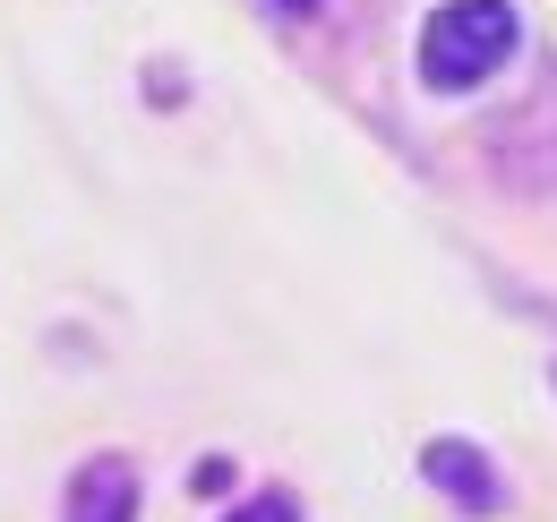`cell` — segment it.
Masks as SVG:
<instances>
[{
    "label": "cell",
    "mask_w": 557,
    "mask_h": 522,
    "mask_svg": "<svg viewBox=\"0 0 557 522\" xmlns=\"http://www.w3.org/2000/svg\"><path fill=\"white\" fill-rule=\"evenodd\" d=\"M515 44H523L515 0H446V9H429V26H420V77H429L437 95H463V86H481L488 69L515 61Z\"/></svg>",
    "instance_id": "1"
},
{
    "label": "cell",
    "mask_w": 557,
    "mask_h": 522,
    "mask_svg": "<svg viewBox=\"0 0 557 522\" xmlns=\"http://www.w3.org/2000/svg\"><path fill=\"white\" fill-rule=\"evenodd\" d=\"M61 522H138V471L121 455H95L70 480V514Z\"/></svg>",
    "instance_id": "2"
},
{
    "label": "cell",
    "mask_w": 557,
    "mask_h": 522,
    "mask_svg": "<svg viewBox=\"0 0 557 522\" xmlns=\"http://www.w3.org/2000/svg\"><path fill=\"white\" fill-rule=\"evenodd\" d=\"M420 471H429L455 506H472V514H488V506H497V480H488V455H481V446H446V437H437V446L420 455Z\"/></svg>",
    "instance_id": "3"
},
{
    "label": "cell",
    "mask_w": 557,
    "mask_h": 522,
    "mask_svg": "<svg viewBox=\"0 0 557 522\" xmlns=\"http://www.w3.org/2000/svg\"><path fill=\"white\" fill-rule=\"evenodd\" d=\"M232 522H300V506H292V497H267L258 514H232Z\"/></svg>",
    "instance_id": "4"
},
{
    "label": "cell",
    "mask_w": 557,
    "mask_h": 522,
    "mask_svg": "<svg viewBox=\"0 0 557 522\" xmlns=\"http://www.w3.org/2000/svg\"><path fill=\"white\" fill-rule=\"evenodd\" d=\"M283 9H318V0H283Z\"/></svg>",
    "instance_id": "5"
}]
</instances>
